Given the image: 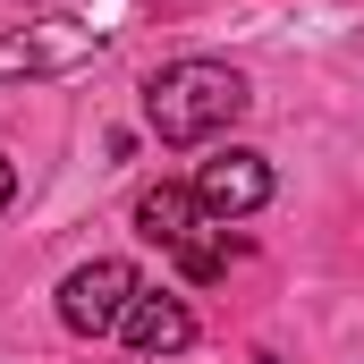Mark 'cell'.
Masks as SVG:
<instances>
[{"label":"cell","instance_id":"cell-1","mask_svg":"<svg viewBox=\"0 0 364 364\" xmlns=\"http://www.w3.org/2000/svg\"><path fill=\"white\" fill-rule=\"evenodd\" d=\"M246 77L237 68H220V60H178V68H161L153 85H144V119H153V136L161 144H212V136H229L237 119H246Z\"/></svg>","mask_w":364,"mask_h":364},{"label":"cell","instance_id":"cell-2","mask_svg":"<svg viewBox=\"0 0 364 364\" xmlns=\"http://www.w3.org/2000/svg\"><path fill=\"white\" fill-rule=\"evenodd\" d=\"M136 263H119V255H93L77 272L60 279V322L77 331V339H110L119 322H127V305H136Z\"/></svg>","mask_w":364,"mask_h":364},{"label":"cell","instance_id":"cell-3","mask_svg":"<svg viewBox=\"0 0 364 364\" xmlns=\"http://www.w3.org/2000/svg\"><path fill=\"white\" fill-rule=\"evenodd\" d=\"M102 51V26L77 17H43V26H9L0 34V77H68Z\"/></svg>","mask_w":364,"mask_h":364},{"label":"cell","instance_id":"cell-4","mask_svg":"<svg viewBox=\"0 0 364 364\" xmlns=\"http://www.w3.org/2000/svg\"><path fill=\"white\" fill-rule=\"evenodd\" d=\"M195 203H203V220H246V212H263L272 203V161L263 153H212L203 170H195Z\"/></svg>","mask_w":364,"mask_h":364},{"label":"cell","instance_id":"cell-5","mask_svg":"<svg viewBox=\"0 0 364 364\" xmlns=\"http://www.w3.org/2000/svg\"><path fill=\"white\" fill-rule=\"evenodd\" d=\"M119 339H127L136 356H186V348H195V314H186V296H170V288H136Z\"/></svg>","mask_w":364,"mask_h":364},{"label":"cell","instance_id":"cell-6","mask_svg":"<svg viewBox=\"0 0 364 364\" xmlns=\"http://www.w3.org/2000/svg\"><path fill=\"white\" fill-rule=\"evenodd\" d=\"M136 229H144L153 246H186V237L203 229L195 186H144V195H136Z\"/></svg>","mask_w":364,"mask_h":364},{"label":"cell","instance_id":"cell-7","mask_svg":"<svg viewBox=\"0 0 364 364\" xmlns=\"http://www.w3.org/2000/svg\"><path fill=\"white\" fill-rule=\"evenodd\" d=\"M170 255H178L186 279H220V272H229V237H220V229H195V237H186V246H170Z\"/></svg>","mask_w":364,"mask_h":364},{"label":"cell","instance_id":"cell-8","mask_svg":"<svg viewBox=\"0 0 364 364\" xmlns=\"http://www.w3.org/2000/svg\"><path fill=\"white\" fill-rule=\"evenodd\" d=\"M9 203H17V161L0 153V212H9Z\"/></svg>","mask_w":364,"mask_h":364}]
</instances>
